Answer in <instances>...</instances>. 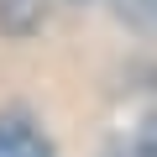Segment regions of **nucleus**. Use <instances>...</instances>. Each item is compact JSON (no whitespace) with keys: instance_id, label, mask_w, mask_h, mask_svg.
<instances>
[{"instance_id":"obj_3","label":"nucleus","mask_w":157,"mask_h":157,"mask_svg":"<svg viewBox=\"0 0 157 157\" xmlns=\"http://www.w3.org/2000/svg\"><path fill=\"white\" fill-rule=\"evenodd\" d=\"M121 21H131L136 32H157V0H115Z\"/></svg>"},{"instance_id":"obj_1","label":"nucleus","mask_w":157,"mask_h":157,"mask_svg":"<svg viewBox=\"0 0 157 157\" xmlns=\"http://www.w3.org/2000/svg\"><path fill=\"white\" fill-rule=\"evenodd\" d=\"M0 157H58L26 115H0Z\"/></svg>"},{"instance_id":"obj_2","label":"nucleus","mask_w":157,"mask_h":157,"mask_svg":"<svg viewBox=\"0 0 157 157\" xmlns=\"http://www.w3.org/2000/svg\"><path fill=\"white\" fill-rule=\"evenodd\" d=\"M105 157H157V110H141L126 131H115Z\"/></svg>"}]
</instances>
